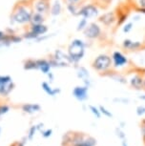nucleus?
<instances>
[{
	"mask_svg": "<svg viewBox=\"0 0 145 146\" xmlns=\"http://www.w3.org/2000/svg\"><path fill=\"white\" fill-rule=\"evenodd\" d=\"M32 8L31 0H19L13 7L10 15V23L12 26L29 25L32 15Z\"/></svg>",
	"mask_w": 145,
	"mask_h": 146,
	"instance_id": "f257e3e1",
	"label": "nucleus"
},
{
	"mask_svg": "<svg viewBox=\"0 0 145 146\" xmlns=\"http://www.w3.org/2000/svg\"><path fill=\"white\" fill-rule=\"evenodd\" d=\"M0 134H1V127H0Z\"/></svg>",
	"mask_w": 145,
	"mask_h": 146,
	"instance_id": "3c124183",
	"label": "nucleus"
},
{
	"mask_svg": "<svg viewBox=\"0 0 145 146\" xmlns=\"http://www.w3.org/2000/svg\"><path fill=\"white\" fill-rule=\"evenodd\" d=\"M47 76H48L49 80H50V82H53V81L54 80V74L52 73V72H50V73H48V74H47Z\"/></svg>",
	"mask_w": 145,
	"mask_h": 146,
	"instance_id": "37998d69",
	"label": "nucleus"
},
{
	"mask_svg": "<svg viewBox=\"0 0 145 146\" xmlns=\"http://www.w3.org/2000/svg\"><path fill=\"white\" fill-rule=\"evenodd\" d=\"M136 115L138 117H142L143 115H145V106H142V105H139L136 107Z\"/></svg>",
	"mask_w": 145,
	"mask_h": 146,
	"instance_id": "473e14b6",
	"label": "nucleus"
},
{
	"mask_svg": "<svg viewBox=\"0 0 145 146\" xmlns=\"http://www.w3.org/2000/svg\"><path fill=\"white\" fill-rule=\"evenodd\" d=\"M122 48L124 49L125 51L127 52H132V53H135V52H139L141 50L145 49V44L142 41H134L130 38H126L122 41L121 44Z\"/></svg>",
	"mask_w": 145,
	"mask_h": 146,
	"instance_id": "9d476101",
	"label": "nucleus"
},
{
	"mask_svg": "<svg viewBox=\"0 0 145 146\" xmlns=\"http://www.w3.org/2000/svg\"><path fill=\"white\" fill-rule=\"evenodd\" d=\"M28 30L34 34L36 38L43 35H46L49 32V27L46 24H29Z\"/></svg>",
	"mask_w": 145,
	"mask_h": 146,
	"instance_id": "4468645a",
	"label": "nucleus"
},
{
	"mask_svg": "<svg viewBox=\"0 0 145 146\" xmlns=\"http://www.w3.org/2000/svg\"><path fill=\"white\" fill-rule=\"evenodd\" d=\"M23 69L25 71L37 70L36 58H27L23 61Z\"/></svg>",
	"mask_w": 145,
	"mask_h": 146,
	"instance_id": "412c9836",
	"label": "nucleus"
},
{
	"mask_svg": "<svg viewBox=\"0 0 145 146\" xmlns=\"http://www.w3.org/2000/svg\"><path fill=\"white\" fill-rule=\"evenodd\" d=\"M116 15H117V23L116 26H121L124 23H126L128 20V17H129V13L130 10L126 8V6H120L117 9Z\"/></svg>",
	"mask_w": 145,
	"mask_h": 146,
	"instance_id": "f8f14e48",
	"label": "nucleus"
},
{
	"mask_svg": "<svg viewBox=\"0 0 145 146\" xmlns=\"http://www.w3.org/2000/svg\"><path fill=\"white\" fill-rule=\"evenodd\" d=\"M116 132H117V135L120 137V139H125V135L121 130H120V129H117Z\"/></svg>",
	"mask_w": 145,
	"mask_h": 146,
	"instance_id": "ea45409f",
	"label": "nucleus"
},
{
	"mask_svg": "<svg viewBox=\"0 0 145 146\" xmlns=\"http://www.w3.org/2000/svg\"><path fill=\"white\" fill-rule=\"evenodd\" d=\"M135 10H136V12H138V13H143V15H145V8H138V7H135Z\"/></svg>",
	"mask_w": 145,
	"mask_h": 146,
	"instance_id": "a19ab883",
	"label": "nucleus"
},
{
	"mask_svg": "<svg viewBox=\"0 0 145 146\" xmlns=\"http://www.w3.org/2000/svg\"><path fill=\"white\" fill-rule=\"evenodd\" d=\"M88 24H89V19H87L85 17H80L77 25H76V31L83 32L86 29V27L88 26Z\"/></svg>",
	"mask_w": 145,
	"mask_h": 146,
	"instance_id": "b1692460",
	"label": "nucleus"
},
{
	"mask_svg": "<svg viewBox=\"0 0 145 146\" xmlns=\"http://www.w3.org/2000/svg\"><path fill=\"white\" fill-rule=\"evenodd\" d=\"M89 109H90V111H91V112L93 113V115H95V117H97V118H100V117H101V113H100V111H99V109L97 108L95 106H93V105H90V106H89Z\"/></svg>",
	"mask_w": 145,
	"mask_h": 146,
	"instance_id": "7c9ffc66",
	"label": "nucleus"
},
{
	"mask_svg": "<svg viewBox=\"0 0 145 146\" xmlns=\"http://www.w3.org/2000/svg\"><path fill=\"white\" fill-rule=\"evenodd\" d=\"M21 110L26 114H34L41 110V106L36 103H26L21 106Z\"/></svg>",
	"mask_w": 145,
	"mask_h": 146,
	"instance_id": "6ab92c4d",
	"label": "nucleus"
},
{
	"mask_svg": "<svg viewBox=\"0 0 145 146\" xmlns=\"http://www.w3.org/2000/svg\"><path fill=\"white\" fill-rule=\"evenodd\" d=\"M134 28V22L133 21H128L126 23L123 24L122 27V32L124 34H129V33L132 31Z\"/></svg>",
	"mask_w": 145,
	"mask_h": 146,
	"instance_id": "bb28decb",
	"label": "nucleus"
},
{
	"mask_svg": "<svg viewBox=\"0 0 145 146\" xmlns=\"http://www.w3.org/2000/svg\"><path fill=\"white\" fill-rule=\"evenodd\" d=\"M63 2L66 4H76V5H81L83 2V0H63Z\"/></svg>",
	"mask_w": 145,
	"mask_h": 146,
	"instance_id": "72a5a7b5",
	"label": "nucleus"
},
{
	"mask_svg": "<svg viewBox=\"0 0 145 146\" xmlns=\"http://www.w3.org/2000/svg\"><path fill=\"white\" fill-rule=\"evenodd\" d=\"M11 146H24V145H23V143H22V142L16 141V142H15L13 144H12Z\"/></svg>",
	"mask_w": 145,
	"mask_h": 146,
	"instance_id": "a18cd8bd",
	"label": "nucleus"
},
{
	"mask_svg": "<svg viewBox=\"0 0 145 146\" xmlns=\"http://www.w3.org/2000/svg\"><path fill=\"white\" fill-rule=\"evenodd\" d=\"M136 2V7L145 8V0H134Z\"/></svg>",
	"mask_w": 145,
	"mask_h": 146,
	"instance_id": "c9c22d12",
	"label": "nucleus"
},
{
	"mask_svg": "<svg viewBox=\"0 0 145 146\" xmlns=\"http://www.w3.org/2000/svg\"><path fill=\"white\" fill-rule=\"evenodd\" d=\"M110 78H112L114 79V80H116L117 82H119V83H122V84H127V79L124 78L123 76H121L120 74H117V73H115L113 75H110L109 74L108 75Z\"/></svg>",
	"mask_w": 145,
	"mask_h": 146,
	"instance_id": "393cba45",
	"label": "nucleus"
},
{
	"mask_svg": "<svg viewBox=\"0 0 145 146\" xmlns=\"http://www.w3.org/2000/svg\"><path fill=\"white\" fill-rule=\"evenodd\" d=\"M122 146H128V145H127V143H126V141H125V140H124V141H122Z\"/></svg>",
	"mask_w": 145,
	"mask_h": 146,
	"instance_id": "09e8293b",
	"label": "nucleus"
},
{
	"mask_svg": "<svg viewBox=\"0 0 145 146\" xmlns=\"http://www.w3.org/2000/svg\"><path fill=\"white\" fill-rule=\"evenodd\" d=\"M141 19V16H140V13H138V15H135L133 16V22H136V21H139Z\"/></svg>",
	"mask_w": 145,
	"mask_h": 146,
	"instance_id": "79ce46f5",
	"label": "nucleus"
},
{
	"mask_svg": "<svg viewBox=\"0 0 145 146\" xmlns=\"http://www.w3.org/2000/svg\"><path fill=\"white\" fill-rule=\"evenodd\" d=\"M130 85L133 89L135 90H141L143 89V76L142 74L136 73L131 76L129 79Z\"/></svg>",
	"mask_w": 145,
	"mask_h": 146,
	"instance_id": "dca6fc26",
	"label": "nucleus"
},
{
	"mask_svg": "<svg viewBox=\"0 0 145 146\" xmlns=\"http://www.w3.org/2000/svg\"><path fill=\"white\" fill-rule=\"evenodd\" d=\"M113 0H95V4L97 5L98 8H107L112 4Z\"/></svg>",
	"mask_w": 145,
	"mask_h": 146,
	"instance_id": "a878e982",
	"label": "nucleus"
},
{
	"mask_svg": "<svg viewBox=\"0 0 145 146\" xmlns=\"http://www.w3.org/2000/svg\"><path fill=\"white\" fill-rule=\"evenodd\" d=\"M36 64H37V70L40 71L44 75H47L48 73L51 72L52 66L48 58H36Z\"/></svg>",
	"mask_w": 145,
	"mask_h": 146,
	"instance_id": "f3484780",
	"label": "nucleus"
},
{
	"mask_svg": "<svg viewBox=\"0 0 145 146\" xmlns=\"http://www.w3.org/2000/svg\"><path fill=\"white\" fill-rule=\"evenodd\" d=\"M48 59L50 61L52 68H67L73 65L67 52H64L61 49L54 50Z\"/></svg>",
	"mask_w": 145,
	"mask_h": 146,
	"instance_id": "20e7f679",
	"label": "nucleus"
},
{
	"mask_svg": "<svg viewBox=\"0 0 145 146\" xmlns=\"http://www.w3.org/2000/svg\"><path fill=\"white\" fill-rule=\"evenodd\" d=\"M98 15H99V8L95 3L80 5V8H79V16L80 17H85L90 20V19L98 17Z\"/></svg>",
	"mask_w": 145,
	"mask_h": 146,
	"instance_id": "423d86ee",
	"label": "nucleus"
},
{
	"mask_svg": "<svg viewBox=\"0 0 145 146\" xmlns=\"http://www.w3.org/2000/svg\"><path fill=\"white\" fill-rule=\"evenodd\" d=\"M15 87L12 76L8 75H0V96L7 98Z\"/></svg>",
	"mask_w": 145,
	"mask_h": 146,
	"instance_id": "39448f33",
	"label": "nucleus"
},
{
	"mask_svg": "<svg viewBox=\"0 0 145 146\" xmlns=\"http://www.w3.org/2000/svg\"><path fill=\"white\" fill-rule=\"evenodd\" d=\"M41 87H42L43 91L50 96H56V95H58V94L61 92L60 88H52V86L48 82H42Z\"/></svg>",
	"mask_w": 145,
	"mask_h": 146,
	"instance_id": "aec40b11",
	"label": "nucleus"
},
{
	"mask_svg": "<svg viewBox=\"0 0 145 146\" xmlns=\"http://www.w3.org/2000/svg\"><path fill=\"white\" fill-rule=\"evenodd\" d=\"M141 131H142V136H143V139L145 142V119H142L141 121Z\"/></svg>",
	"mask_w": 145,
	"mask_h": 146,
	"instance_id": "4c0bfd02",
	"label": "nucleus"
},
{
	"mask_svg": "<svg viewBox=\"0 0 145 146\" xmlns=\"http://www.w3.org/2000/svg\"><path fill=\"white\" fill-rule=\"evenodd\" d=\"M46 21V16L38 13H32L30 24H44Z\"/></svg>",
	"mask_w": 145,
	"mask_h": 146,
	"instance_id": "4be33fe9",
	"label": "nucleus"
},
{
	"mask_svg": "<svg viewBox=\"0 0 145 146\" xmlns=\"http://www.w3.org/2000/svg\"><path fill=\"white\" fill-rule=\"evenodd\" d=\"M97 21L99 22L101 25L105 27H112L116 25L117 23V15L115 11H111V12H107L102 13L101 15H98Z\"/></svg>",
	"mask_w": 145,
	"mask_h": 146,
	"instance_id": "9b49d317",
	"label": "nucleus"
},
{
	"mask_svg": "<svg viewBox=\"0 0 145 146\" xmlns=\"http://www.w3.org/2000/svg\"><path fill=\"white\" fill-rule=\"evenodd\" d=\"M95 139L89 137L86 139H84L81 143H79L77 146H95Z\"/></svg>",
	"mask_w": 145,
	"mask_h": 146,
	"instance_id": "cd10ccee",
	"label": "nucleus"
},
{
	"mask_svg": "<svg viewBox=\"0 0 145 146\" xmlns=\"http://www.w3.org/2000/svg\"><path fill=\"white\" fill-rule=\"evenodd\" d=\"M83 35L88 40H95L102 36V28L97 22H91L83 31Z\"/></svg>",
	"mask_w": 145,
	"mask_h": 146,
	"instance_id": "0eeeda50",
	"label": "nucleus"
},
{
	"mask_svg": "<svg viewBox=\"0 0 145 146\" xmlns=\"http://www.w3.org/2000/svg\"><path fill=\"white\" fill-rule=\"evenodd\" d=\"M66 10L68 11V13L73 16H79V8L80 5H76V4H66Z\"/></svg>",
	"mask_w": 145,
	"mask_h": 146,
	"instance_id": "5701e85b",
	"label": "nucleus"
},
{
	"mask_svg": "<svg viewBox=\"0 0 145 146\" xmlns=\"http://www.w3.org/2000/svg\"><path fill=\"white\" fill-rule=\"evenodd\" d=\"M9 111H10V106L8 105V104H5V103L0 104V117L7 114Z\"/></svg>",
	"mask_w": 145,
	"mask_h": 146,
	"instance_id": "c756f323",
	"label": "nucleus"
},
{
	"mask_svg": "<svg viewBox=\"0 0 145 146\" xmlns=\"http://www.w3.org/2000/svg\"><path fill=\"white\" fill-rule=\"evenodd\" d=\"M143 89H145V74L143 76Z\"/></svg>",
	"mask_w": 145,
	"mask_h": 146,
	"instance_id": "49530a36",
	"label": "nucleus"
},
{
	"mask_svg": "<svg viewBox=\"0 0 145 146\" xmlns=\"http://www.w3.org/2000/svg\"><path fill=\"white\" fill-rule=\"evenodd\" d=\"M86 48L87 43L80 38H73V40H71L67 48V54L75 67H76L85 56Z\"/></svg>",
	"mask_w": 145,
	"mask_h": 146,
	"instance_id": "f03ea898",
	"label": "nucleus"
},
{
	"mask_svg": "<svg viewBox=\"0 0 145 146\" xmlns=\"http://www.w3.org/2000/svg\"><path fill=\"white\" fill-rule=\"evenodd\" d=\"M52 133H53V131H52L51 129H48V130L42 132V135H43V137H49L52 135Z\"/></svg>",
	"mask_w": 145,
	"mask_h": 146,
	"instance_id": "58836bf2",
	"label": "nucleus"
},
{
	"mask_svg": "<svg viewBox=\"0 0 145 146\" xmlns=\"http://www.w3.org/2000/svg\"><path fill=\"white\" fill-rule=\"evenodd\" d=\"M114 101L115 102H122L123 104H128L129 103V100H126V98H115L114 100Z\"/></svg>",
	"mask_w": 145,
	"mask_h": 146,
	"instance_id": "e433bc0d",
	"label": "nucleus"
},
{
	"mask_svg": "<svg viewBox=\"0 0 145 146\" xmlns=\"http://www.w3.org/2000/svg\"><path fill=\"white\" fill-rule=\"evenodd\" d=\"M36 126H32L31 128H30V130H29V139H32V137H34V135L35 133V131H36Z\"/></svg>",
	"mask_w": 145,
	"mask_h": 146,
	"instance_id": "f704fd0d",
	"label": "nucleus"
},
{
	"mask_svg": "<svg viewBox=\"0 0 145 146\" xmlns=\"http://www.w3.org/2000/svg\"><path fill=\"white\" fill-rule=\"evenodd\" d=\"M98 109H99V111H100L101 114H103V115H105V117H113L112 113H111L110 111H108V110L106 109L104 106L100 105V106H99V108H98Z\"/></svg>",
	"mask_w": 145,
	"mask_h": 146,
	"instance_id": "2f4dec72",
	"label": "nucleus"
},
{
	"mask_svg": "<svg viewBox=\"0 0 145 146\" xmlns=\"http://www.w3.org/2000/svg\"><path fill=\"white\" fill-rule=\"evenodd\" d=\"M5 35H6V32H5V31H1V30H0V43L3 41Z\"/></svg>",
	"mask_w": 145,
	"mask_h": 146,
	"instance_id": "c03bdc74",
	"label": "nucleus"
},
{
	"mask_svg": "<svg viewBox=\"0 0 145 146\" xmlns=\"http://www.w3.org/2000/svg\"><path fill=\"white\" fill-rule=\"evenodd\" d=\"M31 4L34 13H41L45 16L50 15L51 2L44 1V0H31Z\"/></svg>",
	"mask_w": 145,
	"mask_h": 146,
	"instance_id": "1a4fd4ad",
	"label": "nucleus"
},
{
	"mask_svg": "<svg viewBox=\"0 0 145 146\" xmlns=\"http://www.w3.org/2000/svg\"><path fill=\"white\" fill-rule=\"evenodd\" d=\"M63 11V5L60 0H54L51 3L50 6V15L52 16H58L61 15Z\"/></svg>",
	"mask_w": 145,
	"mask_h": 146,
	"instance_id": "a211bd4d",
	"label": "nucleus"
},
{
	"mask_svg": "<svg viewBox=\"0 0 145 146\" xmlns=\"http://www.w3.org/2000/svg\"><path fill=\"white\" fill-rule=\"evenodd\" d=\"M54 35V34H52V35H41V36H39L38 38H36V39L34 40V42H36V43H39V42H43V41H46V40H48L49 38H51V37H53Z\"/></svg>",
	"mask_w": 145,
	"mask_h": 146,
	"instance_id": "c85d7f7f",
	"label": "nucleus"
},
{
	"mask_svg": "<svg viewBox=\"0 0 145 146\" xmlns=\"http://www.w3.org/2000/svg\"><path fill=\"white\" fill-rule=\"evenodd\" d=\"M92 68L100 75H108L113 68L111 56L106 54H98L92 61Z\"/></svg>",
	"mask_w": 145,
	"mask_h": 146,
	"instance_id": "7ed1b4c3",
	"label": "nucleus"
},
{
	"mask_svg": "<svg viewBox=\"0 0 145 146\" xmlns=\"http://www.w3.org/2000/svg\"><path fill=\"white\" fill-rule=\"evenodd\" d=\"M88 90L89 87L86 85L75 86L73 90V96L78 101H85L86 100H88Z\"/></svg>",
	"mask_w": 145,
	"mask_h": 146,
	"instance_id": "ddd939ff",
	"label": "nucleus"
},
{
	"mask_svg": "<svg viewBox=\"0 0 145 146\" xmlns=\"http://www.w3.org/2000/svg\"><path fill=\"white\" fill-rule=\"evenodd\" d=\"M44 1H47V2H51L52 0H44Z\"/></svg>",
	"mask_w": 145,
	"mask_h": 146,
	"instance_id": "8fccbe9b",
	"label": "nucleus"
},
{
	"mask_svg": "<svg viewBox=\"0 0 145 146\" xmlns=\"http://www.w3.org/2000/svg\"><path fill=\"white\" fill-rule=\"evenodd\" d=\"M75 69H76V76H77V78H80L83 81L84 85L90 87V85H91V78H90L89 71L84 66H80V65L76 66Z\"/></svg>",
	"mask_w": 145,
	"mask_h": 146,
	"instance_id": "2eb2a0df",
	"label": "nucleus"
},
{
	"mask_svg": "<svg viewBox=\"0 0 145 146\" xmlns=\"http://www.w3.org/2000/svg\"><path fill=\"white\" fill-rule=\"evenodd\" d=\"M112 63H113V68L114 69H121L128 66L129 64V59L125 56L122 52L120 51H115L113 52L111 56Z\"/></svg>",
	"mask_w": 145,
	"mask_h": 146,
	"instance_id": "6e6552de",
	"label": "nucleus"
},
{
	"mask_svg": "<svg viewBox=\"0 0 145 146\" xmlns=\"http://www.w3.org/2000/svg\"><path fill=\"white\" fill-rule=\"evenodd\" d=\"M139 98L142 100H145V95L144 96H139Z\"/></svg>",
	"mask_w": 145,
	"mask_h": 146,
	"instance_id": "de8ad7c7",
	"label": "nucleus"
}]
</instances>
